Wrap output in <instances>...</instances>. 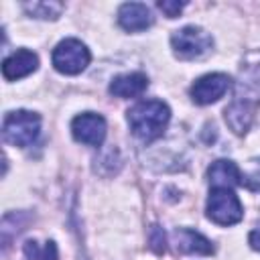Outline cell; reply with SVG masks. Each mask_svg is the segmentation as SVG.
Segmentation results:
<instances>
[{
  "label": "cell",
  "mask_w": 260,
  "mask_h": 260,
  "mask_svg": "<svg viewBox=\"0 0 260 260\" xmlns=\"http://www.w3.org/2000/svg\"><path fill=\"white\" fill-rule=\"evenodd\" d=\"M89 59H91L89 49L79 39H63L61 43H57L51 55L53 67L65 75L81 73L89 65Z\"/></svg>",
  "instance_id": "6"
},
{
  "label": "cell",
  "mask_w": 260,
  "mask_h": 260,
  "mask_svg": "<svg viewBox=\"0 0 260 260\" xmlns=\"http://www.w3.org/2000/svg\"><path fill=\"white\" fill-rule=\"evenodd\" d=\"M171 47L179 59H201L211 51L213 39L201 26H183L171 35Z\"/></svg>",
  "instance_id": "5"
},
{
  "label": "cell",
  "mask_w": 260,
  "mask_h": 260,
  "mask_svg": "<svg viewBox=\"0 0 260 260\" xmlns=\"http://www.w3.org/2000/svg\"><path fill=\"white\" fill-rule=\"evenodd\" d=\"M24 254H26L30 260H57V256H59L57 246H55L53 240H47L43 248L39 246V242L26 240V242H24Z\"/></svg>",
  "instance_id": "15"
},
{
  "label": "cell",
  "mask_w": 260,
  "mask_h": 260,
  "mask_svg": "<svg viewBox=\"0 0 260 260\" xmlns=\"http://www.w3.org/2000/svg\"><path fill=\"white\" fill-rule=\"evenodd\" d=\"M260 106V51L250 53L236 81L234 102L223 110L225 124L234 134H246Z\"/></svg>",
  "instance_id": "1"
},
{
  "label": "cell",
  "mask_w": 260,
  "mask_h": 260,
  "mask_svg": "<svg viewBox=\"0 0 260 260\" xmlns=\"http://www.w3.org/2000/svg\"><path fill=\"white\" fill-rule=\"evenodd\" d=\"M207 179L213 187H230L232 189V187L244 185V179H242L238 165L234 160H228V158L213 160L211 167L207 169Z\"/></svg>",
  "instance_id": "11"
},
{
  "label": "cell",
  "mask_w": 260,
  "mask_h": 260,
  "mask_svg": "<svg viewBox=\"0 0 260 260\" xmlns=\"http://www.w3.org/2000/svg\"><path fill=\"white\" fill-rule=\"evenodd\" d=\"M183 6H185V2H169V0H165V2H158V8L169 16V18H175V16H179V12L183 10Z\"/></svg>",
  "instance_id": "17"
},
{
  "label": "cell",
  "mask_w": 260,
  "mask_h": 260,
  "mask_svg": "<svg viewBox=\"0 0 260 260\" xmlns=\"http://www.w3.org/2000/svg\"><path fill=\"white\" fill-rule=\"evenodd\" d=\"M232 85V79L225 73H207L201 75L193 85H191V100L199 106H207L217 102Z\"/></svg>",
  "instance_id": "8"
},
{
  "label": "cell",
  "mask_w": 260,
  "mask_h": 260,
  "mask_svg": "<svg viewBox=\"0 0 260 260\" xmlns=\"http://www.w3.org/2000/svg\"><path fill=\"white\" fill-rule=\"evenodd\" d=\"M205 211L207 217L217 225H234L244 217L242 203L230 187H213L209 191Z\"/></svg>",
  "instance_id": "4"
},
{
  "label": "cell",
  "mask_w": 260,
  "mask_h": 260,
  "mask_svg": "<svg viewBox=\"0 0 260 260\" xmlns=\"http://www.w3.org/2000/svg\"><path fill=\"white\" fill-rule=\"evenodd\" d=\"M148 244H150V250H154L156 254L165 252L167 250V236L162 232V228L158 225H152L150 232H148Z\"/></svg>",
  "instance_id": "16"
},
{
  "label": "cell",
  "mask_w": 260,
  "mask_h": 260,
  "mask_svg": "<svg viewBox=\"0 0 260 260\" xmlns=\"http://www.w3.org/2000/svg\"><path fill=\"white\" fill-rule=\"evenodd\" d=\"M106 120L102 114L95 112H83L73 118L71 122V134L77 142L87 146H100L106 138Z\"/></svg>",
  "instance_id": "7"
},
{
  "label": "cell",
  "mask_w": 260,
  "mask_h": 260,
  "mask_svg": "<svg viewBox=\"0 0 260 260\" xmlns=\"http://www.w3.org/2000/svg\"><path fill=\"white\" fill-rule=\"evenodd\" d=\"M148 87V77L144 73H124V75H116L110 83V93L116 98H136L142 95Z\"/></svg>",
  "instance_id": "12"
},
{
  "label": "cell",
  "mask_w": 260,
  "mask_h": 260,
  "mask_svg": "<svg viewBox=\"0 0 260 260\" xmlns=\"http://www.w3.org/2000/svg\"><path fill=\"white\" fill-rule=\"evenodd\" d=\"M41 130V116L30 110H14L4 116L2 136L8 144L24 148L35 142Z\"/></svg>",
  "instance_id": "3"
},
{
  "label": "cell",
  "mask_w": 260,
  "mask_h": 260,
  "mask_svg": "<svg viewBox=\"0 0 260 260\" xmlns=\"http://www.w3.org/2000/svg\"><path fill=\"white\" fill-rule=\"evenodd\" d=\"M152 22L154 16L150 8L142 2H126L118 8V24L128 32L146 30L148 26H152Z\"/></svg>",
  "instance_id": "9"
},
{
  "label": "cell",
  "mask_w": 260,
  "mask_h": 260,
  "mask_svg": "<svg viewBox=\"0 0 260 260\" xmlns=\"http://www.w3.org/2000/svg\"><path fill=\"white\" fill-rule=\"evenodd\" d=\"M126 118L136 138H140L142 142H152L167 130L171 110L162 100H142L128 110Z\"/></svg>",
  "instance_id": "2"
},
{
  "label": "cell",
  "mask_w": 260,
  "mask_h": 260,
  "mask_svg": "<svg viewBox=\"0 0 260 260\" xmlns=\"http://www.w3.org/2000/svg\"><path fill=\"white\" fill-rule=\"evenodd\" d=\"M248 244H250L252 250L260 252V228H256V230L250 232V236H248Z\"/></svg>",
  "instance_id": "18"
},
{
  "label": "cell",
  "mask_w": 260,
  "mask_h": 260,
  "mask_svg": "<svg viewBox=\"0 0 260 260\" xmlns=\"http://www.w3.org/2000/svg\"><path fill=\"white\" fill-rule=\"evenodd\" d=\"M22 8L26 10L28 16L43 18V20H57L61 16V12L65 10V4L63 2H55V0H49V2H24Z\"/></svg>",
  "instance_id": "14"
},
{
  "label": "cell",
  "mask_w": 260,
  "mask_h": 260,
  "mask_svg": "<svg viewBox=\"0 0 260 260\" xmlns=\"http://www.w3.org/2000/svg\"><path fill=\"white\" fill-rule=\"evenodd\" d=\"M37 67H39L37 53L28 51V49H18L2 61V75L8 81H16V79L26 77L32 71H37Z\"/></svg>",
  "instance_id": "10"
},
{
  "label": "cell",
  "mask_w": 260,
  "mask_h": 260,
  "mask_svg": "<svg viewBox=\"0 0 260 260\" xmlns=\"http://www.w3.org/2000/svg\"><path fill=\"white\" fill-rule=\"evenodd\" d=\"M175 244H177V250L179 252H185V254H213V244L201 236L199 232L195 230H189V228H179L175 230Z\"/></svg>",
  "instance_id": "13"
}]
</instances>
